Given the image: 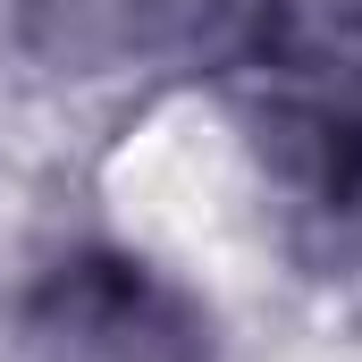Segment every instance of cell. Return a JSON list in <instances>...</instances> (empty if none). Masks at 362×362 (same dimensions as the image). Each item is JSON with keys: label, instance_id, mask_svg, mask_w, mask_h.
Wrapping results in <instances>:
<instances>
[{"label": "cell", "instance_id": "cell-1", "mask_svg": "<svg viewBox=\"0 0 362 362\" xmlns=\"http://www.w3.org/2000/svg\"><path fill=\"white\" fill-rule=\"evenodd\" d=\"M17 362H211V312L152 262L68 253L17 312Z\"/></svg>", "mask_w": 362, "mask_h": 362}]
</instances>
